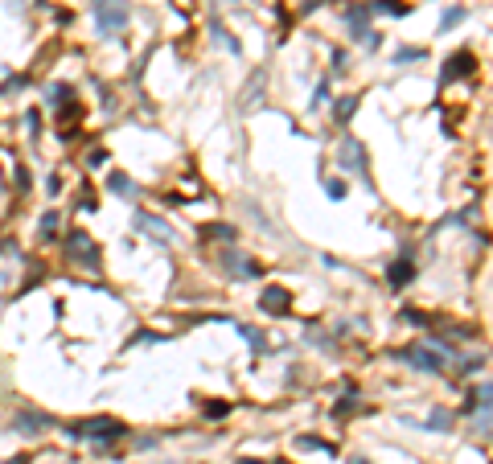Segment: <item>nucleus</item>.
I'll list each match as a JSON object with an SVG mask.
<instances>
[{
  "mask_svg": "<svg viewBox=\"0 0 493 464\" xmlns=\"http://www.w3.org/2000/svg\"><path fill=\"white\" fill-rule=\"evenodd\" d=\"M91 13H95V29L103 33V37H116V33L127 29V21H132L127 0H95Z\"/></svg>",
  "mask_w": 493,
  "mask_h": 464,
  "instance_id": "obj_1",
  "label": "nucleus"
},
{
  "mask_svg": "<svg viewBox=\"0 0 493 464\" xmlns=\"http://www.w3.org/2000/svg\"><path fill=\"white\" fill-rule=\"evenodd\" d=\"M70 435H74V440L107 444V440H120L123 435V423L111 419V415H91V419H74V423H70Z\"/></svg>",
  "mask_w": 493,
  "mask_h": 464,
  "instance_id": "obj_2",
  "label": "nucleus"
},
{
  "mask_svg": "<svg viewBox=\"0 0 493 464\" xmlns=\"http://www.w3.org/2000/svg\"><path fill=\"white\" fill-rule=\"evenodd\" d=\"M136 230H140L144 239H153V243H160V247H165V243L173 239V226H169L165 218H156V214H144V210L136 214Z\"/></svg>",
  "mask_w": 493,
  "mask_h": 464,
  "instance_id": "obj_3",
  "label": "nucleus"
},
{
  "mask_svg": "<svg viewBox=\"0 0 493 464\" xmlns=\"http://www.w3.org/2000/svg\"><path fill=\"white\" fill-rule=\"evenodd\" d=\"M407 362H419V370H444V358H440V345H411L403 353Z\"/></svg>",
  "mask_w": 493,
  "mask_h": 464,
  "instance_id": "obj_4",
  "label": "nucleus"
},
{
  "mask_svg": "<svg viewBox=\"0 0 493 464\" xmlns=\"http://www.w3.org/2000/svg\"><path fill=\"white\" fill-rule=\"evenodd\" d=\"M54 419L50 415H37V411H17L13 415V432H21V435H37V432H46Z\"/></svg>",
  "mask_w": 493,
  "mask_h": 464,
  "instance_id": "obj_5",
  "label": "nucleus"
},
{
  "mask_svg": "<svg viewBox=\"0 0 493 464\" xmlns=\"http://www.w3.org/2000/svg\"><path fill=\"white\" fill-rule=\"evenodd\" d=\"M66 251H70V259H87V267H99V251H95V243L87 239V234H74L70 243H66Z\"/></svg>",
  "mask_w": 493,
  "mask_h": 464,
  "instance_id": "obj_6",
  "label": "nucleus"
},
{
  "mask_svg": "<svg viewBox=\"0 0 493 464\" xmlns=\"http://www.w3.org/2000/svg\"><path fill=\"white\" fill-rule=\"evenodd\" d=\"M341 164H349V169H366V156L358 148V140H345L341 144Z\"/></svg>",
  "mask_w": 493,
  "mask_h": 464,
  "instance_id": "obj_7",
  "label": "nucleus"
},
{
  "mask_svg": "<svg viewBox=\"0 0 493 464\" xmlns=\"http://www.w3.org/2000/svg\"><path fill=\"white\" fill-rule=\"evenodd\" d=\"M263 309L268 312H288V296H284L279 288H268V292H263Z\"/></svg>",
  "mask_w": 493,
  "mask_h": 464,
  "instance_id": "obj_8",
  "label": "nucleus"
},
{
  "mask_svg": "<svg viewBox=\"0 0 493 464\" xmlns=\"http://www.w3.org/2000/svg\"><path fill=\"white\" fill-rule=\"evenodd\" d=\"M107 189H111V193H120V197H132V177H127V173H111V177H107Z\"/></svg>",
  "mask_w": 493,
  "mask_h": 464,
  "instance_id": "obj_9",
  "label": "nucleus"
},
{
  "mask_svg": "<svg viewBox=\"0 0 493 464\" xmlns=\"http://www.w3.org/2000/svg\"><path fill=\"white\" fill-rule=\"evenodd\" d=\"M54 230H58V214L50 210V214H41V239H54Z\"/></svg>",
  "mask_w": 493,
  "mask_h": 464,
  "instance_id": "obj_10",
  "label": "nucleus"
},
{
  "mask_svg": "<svg viewBox=\"0 0 493 464\" xmlns=\"http://www.w3.org/2000/svg\"><path fill=\"white\" fill-rule=\"evenodd\" d=\"M25 83H29V78H4L0 94H17V91H25Z\"/></svg>",
  "mask_w": 493,
  "mask_h": 464,
  "instance_id": "obj_11",
  "label": "nucleus"
},
{
  "mask_svg": "<svg viewBox=\"0 0 493 464\" xmlns=\"http://www.w3.org/2000/svg\"><path fill=\"white\" fill-rule=\"evenodd\" d=\"M214 37H218V41H222V45H226V50H230V54H235V50H239V41H235V37H230V33L222 29V25H214Z\"/></svg>",
  "mask_w": 493,
  "mask_h": 464,
  "instance_id": "obj_12",
  "label": "nucleus"
},
{
  "mask_svg": "<svg viewBox=\"0 0 493 464\" xmlns=\"http://www.w3.org/2000/svg\"><path fill=\"white\" fill-rule=\"evenodd\" d=\"M464 21V13L461 8H452V13H444V21H440V25H444V29H452V25H461Z\"/></svg>",
  "mask_w": 493,
  "mask_h": 464,
  "instance_id": "obj_13",
  "label": "nucleus"
},
{
  "mask_svg": "<svg viewBox=\"0 0 493 464\" xmlns=\"http://www.w3.org/2000/svg\"><path fill=\"white\" fill-rule=\"evenodd\" d=\"M206 234H210V239H235L230 226H206Z\"/></svg>",
  "mask_w": 493,
  "mask_h": 464,
  "instance_id": "obj_14",
  "label": "nucleus"
},
{
  "mask_svg": "<svg viewBox=\"0 0 493 464\" xmlns=\"http://www.w3.org/2000/svg\"><path fill=\"white\" fill-rule=\"evenodd\" d=\"M354 103H358V99H341V107H338V120H349V115H354Z\"/></svg>",
  "mask_w": 493,
  "mask_h": 464,
  "instance_id": "obj_15",
  "label": "nucleus"
},
{
  "mask_svg": "<svg viewBox=\"0 0 493 464\" xmlns=\"http://www.w3.org/2000/svg\"><path fill=\"white\" fill-rule=\"evenodd\" d=\"M424 58V50H399V62H419Z\"/></svg>",
  "mask_w": 493,
  "mask_h": 464,
  "instance_id": "obj_16",
  "label": "nucleus"
},
{
  "mask_svg": "<svg viewBox=\"0 0 493 464\" xmlns=\"http://www.w3.org/2000/svg\"><path fill=\"white\" fill-rule=\"evenodd\" d=\"M473 399L481 402V407H493V386H485V391H481V395H473Z\"/></svg>",
  "mask_w": 493,
  "mask_h": 464,
  "instance_id": "obj_17",
  "label": "nucleus"
},
{
  "mask_svg": "<svg viewBox=\"0 0 493 464\" xmlns=\"http://www.w3.org/2000/svg\"><path fill=\"white\" fill-rule=\"evenodd\" d=\"M66 94H70V87H50V91H46V99H66Z\"/></svg>",
  "mask_w": 493,
  "mask_h": 464,
  "instance_id": "obj_18",
  "label": "nucleus"
},
{
  "mask_svg": "<svg viewBox=\"0 0 493 464\" xmlns=\"http://www.w3.org/2000/svg\"><path fill=\"white\" fill-rule=\"evenodd\" d=\"M4 8H8V13H21V8H25V0H8Z\"/></svg>",
  "mask_w": 493,
  "mask_h": 464,
  "instance_id": "obj_19",
  "label": "nucleus"
},
{
  "mask_svg": "<svg viewBox=\"0 0 493 464\" xmlns=\"http://www.w3.org/2000/svg\"><path fill=\"white\" fill-rule=\"evenodd\" d=\"M354 464H366V461H354Z\"/></svg>",
  "mask_w": 493,
  "mask_h": 464,
  "instance_id": "obj_20",
  "label": "nucleus"
}]
</instances>
